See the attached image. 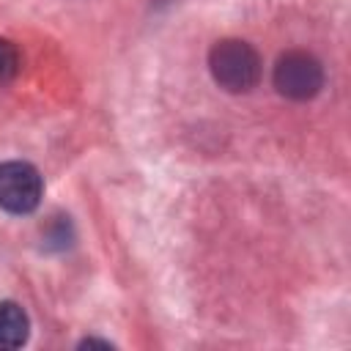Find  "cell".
Here are the masks:
<instances>
[{
    "label": "cell",
    "instance_id": "cell-2",
    "mask_svg": "<svg viewBox=\"0 0 351 351\" xmlns=\"http://www.w3.org/2000/svg\"><path fill=\"white\" fill-rule=\"evenodd\" d=\"M274 88L291 101H307L324 88V66L315 55L304 49H291L274 63Z\"/></svg>",
    "mask_w": 351,
    "mask_h": 351
},
{
    "label": "cell",
    "instance_id": "cell-5",
    "mask_svg": "<svg viewBox=\"0 0 351 351\" xmlns=\"http://www.w3.org/2000/svg\"><path fill=\"white\" fill-rule=\"evenodd\" d=\"M19 71V55H16V47L5 38H0V82H8L14 80Z\"/></svg>",
    "mask_w": 351,
    "mask_h": 351
},
{
    "label": "cell",
    "instance_id": "cell-3",
    "mask_svg": "<svg viewBox=\"0 0 351 351\" xmlns=\"http://www.w3.org/2000/svg\"><path fill=\"white\" fill-rule=\"evenodd\" d=\"M44 195L41 173L30 162H3L0 165V208L8 214H30L38 208Z\"/></svg>",
    "mask_w": 351,
    "mask_h": 351
},
{
    "label": "cell",
    "instance_id": "cell-1",
    "mask_svg": "<svg viewBox=\"0 0 351 351\" xmlns=\"http://www.w3.org/2000/svg\"><path fill=\"white\" fill-rule=\"evenodd\" d=\"M214 82L228 93H247L261 80V58L241 38H222L208 52Z\"/></svg>",
    "mask_w": 351,
    "mask_h": 351
},
{
    "label": "cell",
    "instance_id": "cell-4",
    "mask_svg": "<svg viewBox=\"0 0 351 351\" xmlns=\"http://www.w3.org/2000/svg\"><path fill=\"white\" fill-rule=\"evenodd\" d=\"M30 321L16 302H0V351L19 348L27 343Z\"/></svg>",
    "mask_w": 351,
    "mask_h": 351
}]
</instances>
